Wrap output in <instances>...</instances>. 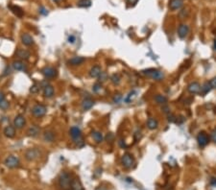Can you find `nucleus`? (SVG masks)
<instances>
[{"mask_svg":"<svg viewBox=\"0 0 216 190\" xmlns=\"http://www.w3.org/2000/svg\"><path fill=\"white\" fill-rule=\"evenodd\" d=\"M43 139L46 142H53L55 140V133L52 131H45L43 133Z\"/></svg>","mask_w":216,"mask_h":190,"instance_id":"23","label":"nucleus"},{"mask_svg":"<svg viewBox=\"0 0 216 190\" xmlns=\"http://www.w3.org/2000/svg\"><path fill=\"white\" fill-rule=\"evenodd\" d=\"M102 68L99 66H94L93 67H91V69L89 70V76L91 78H98L101 73H102Z\"/></svg>","mask_w":216,"mask_h":190,"instance_id":"19","label":"nucleus"},{"mask_svg":"<svg viewBox=\"0 0 216 190\" xmlns=\"http://www.w3.org/2000/svg\"><path fill=\"white\" fill-rule=\"evenodd\" d=\"M209 84H210V86H211L212 89H216V77H214L213 79H211L210 82H209Z\"/></svg>","mask_w":216,"mask_h":190,"instance_id":"42","label":"nucleus"},{"mask_svg":"<svg viewBox=\"0 0 216 190\" xmlns=\"http://www.w3.org/2000/svg\"><path fill=\"white\" fill-rule=\"evenodd\" d=\"M9 8L11 9V11L15 13V15L18 17H21L22 16H23V10L20 8V7H18V6H16V5H10L9 6Z\"/></svg>","mask_w":216,"mask_h":190,"instance_id":"24","label":"nucleus"},{"mask_svg":"<svg viewBox=\"0 0 216 190\" xmlns=\"http://www.w3.org/2000/svg\"><path fill=\"white\" fill-rule=\"evenodd\" d=\"M213 49L216 50V39L214 40V46H213Z\"/></svg>","mask_w":216,"mask_h":190,"instance_id":"49","label":"nucleus"},{"mask_svg":"<svg viewBox=\"0 0 216 190\" xmlns=\"http://www.w3.org/2000/svg\"><path fill=\"white\" fill-rule=\"evenodd\" d=\"M211 89H212V87H211L209 82H206L201 87V93L203 95H206V93H209V92L211 90Z\"/></svg>","mask_w":216,"mask_h":190,"instance_id":"30","label":"nucleus"},{"mask_svg":"<svg viewBox=\"0 0 216 190\" xmlns=\"http://www.w3.org/2000/svg\"><path fill=\"white\" fill-rule=\"evenodd\" d=\"M94 101L91 100L90 98H86L82 102V108L84 110H89L93 107Z\"/></svg>","mask_w":216,"mask_h":190,"instance_id":"21","label":"nucleus"},{"mask_svg":"<svg viewBox=\"0 0 216 190\" xmlns=\"http://www.w3.org/2000/svg\"><path fill=\"white\" fill-rule=\"evenodd\" d=\"M168 121H170V122L176 121V117L174 116V115H173L172 113H168Z\"/></svg>","mask_w":216,"mask_h":190,"instance_id":"43","label":"nucleus"},{"mask_svg":"<svg viewBox=\"0 0 216 190\" xmlns=\"http://www.w3.org/2000/svg\"><path fill=\"white\" fill-rule=\"evenodd\" d=\"M71 182H72L71 177L67 172L61 173V175H60V177H59V184L62 188H63V189L69 188L71 185Z\"/></svg>","mask_w":216,"mask_h":190,"instance_id":"2","label":"nucleus"},{"mask_svg":"<svg viewBox=\"0 0 216 190\" xmlns=\"http://www.w3.org/2000/svg\"><path fill=\"white\" fill-rule=\"evenodd\" d=\"M92 89H93L94 92H99L101 89H102V84H101L100 82H99V83H96V84L93 86Z\"/></svg>","mask_w":216,"mask_h":190,"instance_id":"34","label":"nucleus"},{"mask_svg":"<svg viewBox=\"0 0 216 190\" xmlns=\"http://www.w3.org/2000/svg\"><path fill=\"white\" fill-rule=\"evenodd\" d=\"M137 1H139V0H127V3L130 4L131 6H134L137 3Z\"/></svg>","mask_w":216,"mask_h":190,"instance_id":"44","label":"nucleus"},{"mask_svg":"<svg viewBox=\"0 0 216 190\" xmlns=\"http://www.w3.org/2000/svg\"><path fill=\"white\" fill-rule=\"evenodd\" d=\"M85 61H86L85 58L79 57V56H75V57L71 58L69 61H68V63H69L70 66H80V64H82Z\"/></svg>","mask_w":216,"mask_h":190,"instance_id":"20","label":"nucleus"},{"mask_svg":"<svg viewBox=\"0 0 216 190\" xmlns=\"http://www.w3.org/2000/svg\"><path fill=\"white\" fill-rule=\"evenodd\" d=\"M21 42L25 46H32L34 44V39L33 37L30 36L27 33H23L21 35Z\"/></svg>","mask_w":216,"mask_h":190,"instance_id":"14","label":"nucleus"},{"mask_svg":"<svg viewBox=\"0 0 216 190\" xmlns=\"http://www.w3.org/2000/svg\"><path fill=\"white\" fill-rule=\"evenodd\" d=\"M16 57L22 60H28L31 57V53L26 49H17L16 51Z\"/></svg>","mask_w":216,"mask_h":190,"instance_id":"17","label":"nucleus"},{"mask_svg":"<svg viewBox=\"0 0 216 190\" xmlns=\"http://www.w3.org/2000/svg\"><path fill=\"white\" fill-rule=\"evenodd\" d=\"M188 16V11L185 10V9H182V10L180 12V16L182 18H185V16Z\"/></svg>","mask_w":216,"mask_h":190,"instance_id":"37","label":"nucleus"},{"mask_svg":"<svg viewBox=\"0 0 216 190\" xmlns=\"http://www.w3.org/2000/svg\"><path fill=\"white\" fill-rule=\"evenodd\" d=\"M53 2H55V3H61L62 2V0H52Z\"/></svg>","mask_w":216,"mask_h":190,"instance_id":"48","label":"nucleus"},{"mask_svg":"<svg viewBox=\"0 0 216 190\" xmlns=\"http://www.w3.org/2000/svg\"><path fill=\"white\" fill-rule=\"evenodd\" d=\"M189 33V27L186 24H181L178 27V36L180 39H185Z\"/></svg>","mask_w":216,"mask_h":190,"instance_id":"13","label":"nucleus"},{"mask_svg":"<svg viewBox=\"0 0 216 190\" xmlns=\"http://www.w3.org/2000/svg\"><path fill=\"white\" fill-rule=\"evenodd\" d=\"M121 163H122V165L125 168L131 169V168H133L135 166L136 160L134 159V156H133L131 154H128V153H126V154H124L122 156V157H121Z\"/></svg>","mask_w":216,"mask_h":190,"instance_id":"4","label":"nucleus"},{"mask_svg":"<svg viewBox=\"0 0 216 190\" xmlns=\"http://www.w3.org/2000/svg\"><path fill=\"white\" fill-rule=\"evenodd\" d=\"M155 101L157 102L159 105H166L167 103V98L164 95L158 94L155 96Z\"/></svg>","mask_w":216,"mask_h":190,"instance_id":"28","label":"nucleus"},{"mask_svg":"<svg viewBox=\"0 0 216 190\" xmlns=\"http://www.w3.org/2000/svg\"><path fill=\"white\" fill-rule=\"evenodd\" d=\"M197 142L200 147H205L209 144V136L206 134V132H200L199 134L197 136Z\"/></svg>","mask_w":216,"mask_h":190,"instance_id":"8","label":"nucleus"},{"mask_svg":"<svg viewBox=\"0 0 216 190\" xmlns=\"http://www.w3.org/2000/svg\"><path fill=\"white\" fill-rule=\"evenodd\" d=\"M26 125V119L23 115L18 114L16 116V118L13 119V126L16 129H22Z\"/></svg>","mask_w":216,"mask_h":190,"instance_id":"11","label":"nucleus"},{"mask_svg":"<svg viewBox=\"0 0 216 190\" xmlns=\"http://www.w3.org/2000/svg\"><path fill=\"white\" fill-rule=\"evenodd\" d=\"M136 94L137 92L136 90H132L128 93V95L124 98V101H125V103H131V102L134 100L136 97Z\"/></svg>","mask_w":216,"mask_h":190,"instance_id":"29","label":"nucleus"},{"mask_svg":"<svg viewBox=\"0 0 216 190\" xmlns=\"http://www.w3.org/2000/svg\"><path fill=\"white\" fill-rule=\"evenodd\" d=\"M39 13H41L42 16H47L48 15V10H47V9H45L43 6L39 7Z\"/></svg>","mask_w":216,"mask_h":190,"instance_id":"36","label":"nucleus"},{"mask_svg":"<svg viewBox=\"0 0 216 190\" xmlns=\"http://www.w3.org/2000/svg\"><path fill=\"white\" fill-rule=\"evenodd\" d=\"M77 6L80 8H89L91 6V1L90 0H78Z\"/></svg>","mask_w":216,"mask_h":190,"instance_id":"31","label":"nucleus"},{"mask_svg":"<svg viewBox=\"0 0 216 190\" xmlns=\"http://www.w3.org/2000/svg\"><path fill=\"white\" fill-rule=\"evenodd\" d=\"M67 40H68V42H69V43H74L76 41V37L73 36V35H70L69 37H68Z\"/></svg>","mask_w":216,"mask_h":190,"instance_id":"41","label":"nucleus"},{"mask_svg":"<svg viewBox=\"0 0 216 190\" xmlns=\"http://www.w3.org/2000/svg\"><path fill=\"white\" fill-rule=\"evenodd\" d=\"M98 78H99V82L100 83L106 82L108 80V74H107V72H102V73H101V75Z\"/></svg>","mask_w":216,"mask_h":190,"instance_id":"33","label":"nucleus"},{"mask_svg":"<svg viewBox=\"0 0 216 190\" xmlns=\"http://www.w3.org/2000/svg\"><path fill=\"white\" fill-rule=\"evenodd\" d=\"M159 126V122L157 119H155L153 117H150L147 120V127L150 130H156Z\"/></svg>","mask_w":216,"mask_h":190,"instance_id":"22","label":"nucleus"},{"mask_svg":"<svg viewBox=\"0 0 216 190\" xmlns=\"http://www.w3.org/2000/svg\"><path fill=\"white\" fill-rule=\"evenodd\" d=\"M91 136H92V138L94 139V141L97 142V143H101L104 140V136H103V134H102V133H101V132L93 131Z\"/></svg>","mask_w":216,"mask_h":190,"instance_id":"27","label":"nucleus"},{"mask_svg":"<svg viewBox=\"0 0 216 190\" xmlns=\"http://www.w3.org/2000/svg\"><path fill=\"white\" fill-rule=\"evenodd\" d=\"M5 96H4V94L2 93V92H0V104L3 103L4 101H5Z\"/></svg>","mask_w":216,"mask_h":190,"instance_id":"45","label":"nucleus"},{"mask_svg":"<svg viewBox=\"0 0 216 190\" xmlns=\"http://www.w3.org/2000/svg\"><path fill=\"white\" fill-rule=\"evenodd\" d=\"M210 183L213 185V186H216V179H211Z\"/></svg>","mask_w":216,"mask_h":190,"instance_id":"47","label":"nucleus"},{"mask_svg":"<svg viewBox=\"0 0 216 190\" xmlns=\"http://www.w3.org/2000/svg\"><path fill=\"white\" fill-rule=\"evenodd\" d=\"M3 133H4V136H7L9 138H13V136H16V128H15V126H11V125H9V126H7L5 129H4Z\"/></svg>","mask_w":216,"mask_h":190,"instance_id":"18","label":"nucleus"},{"mask_svg":"<svg viewBox=\"0 0 216 190\" xmlns=\"http://www.w3.org/2000/svg\"><path fill=\"white\" fill-rule=\"evenodd\" d=\"M8 108H9V103L6 100L4 101L3 103L0 104V109H1V110H7Z\"/></svg>","mask_w":216,"mask_h":190,"instance_id":"38","label":"nucleus"},{"mask_svg":"<svg viewBox=\"0 0 216 190\" xmlns=\"http://www.w3.org/2000/svg\"><path fill=\"white\" fill-rule=\"evenodd\" d=\"M41 73L46 79H52L57 76V70L51 66H45L41 69Z\"/></svg>","mask_w":216,"mask_h":190,"instance_id":"9","label":"nucleus"},{"mask_svg":"<svg viewBox=\"0 0 216 190\" xmlns=\"http://www.w3.org/2000/svg\"><path fill=\"white\" fill-rule=\"evenodd\" d=\"M70 186H71L72 190H85L84 187H83L81 182L78 179H73L72 180Z\"/></svg>","mask_w":216,"mask_h":190,"instance_id":"26","label":"nucleus"},{"mask_svg":"<svg viewBox=\"0 0 216 190\" xmlns=\"http://www.w3.org/2000/svg\"><path fill=\"white\" fill-rule=\"evenodd\" d=\"M141 73L143 74V75H145L146 77L151 78L156 81H162L164 78V74L160 70H159V69H155V68L145 69V70H142Z\"/></svg>","mask_w":216,"mask_h":190,"instance_id":"1","label":"nucleus"},{"mask_svg":"<svg viewBox=\"0 0 216 190\" xmlns=\"http://www.w3.org/2000/svg\"><path fill=\"white\" fill-rule=\"evenodd\" d=\"M4 163L7 166L8 168H11V169H15V168H17L18 166L20 164V160L18 159L17 156H9L6 157L5 161H4Z\"/></svg>","mask_w":216,"mask_h":190,"instance_id":"5","label":"nucleus"},{"mask_svg":"<svg viewBox=\"0 0 216 190\" xmlns=\"http://www.w3.org/2000/svg\"><path fill=\"white\" fill-rule=\"evenodd\" d=\"M69 133H70V136L72 137V139L74 140L75 143H84L83 142V138H82V131H81V129L79 127H72L70 129V131H69Z\"/></svg>","mask_w":216,"mask_h":190,"instance_id":"7","label":"nucleus"},{"mask_svg":"<svg viewBox=\"0 0 216 190\" xmlns=\"http://www.w3.org/2000/svg\"><path fill=\"white\" fill-rule=\"evenodd\" d=\"M201 87L198 82H192L187 86V90L191 94H199L201 93Z\"/></svg>","mask_w":216,"mask_h":190,"instance_id":"10","label":"nucleus"},{"mask_svg":"<svg viewBox=\"0 0 216 190\" xmlns=\"http://www.w3.org/2000/svg\"><path fill=\"white\" fill-rule=\"evenodd\" d=\"M162 110H163V112H164L165 113H169V109H168V107H167V106L163 105V107H162Z\"/></svg>","mask_w":216,"mask_h":190,"instance_id":"46","label":"nucleus"},{"mask_svg":"<svg viewBox=\"0 0 216 190\" xmlns=\"http://www.w3.org/2000/svg\"><path fill=\"white\" fill-rule=\"evenodd\" d=\"M183 5L182 0H170L169 1V9L172 11L180 10Z\"/></svg>","mask_w":216,"mask_h":190,"instance_id":"15","label":"nucleus"},{"mask_svg":"<svg viewBox=\"0 0 216 190\" xmlns=\"http://www.w3.org/2000/svg\"><path fill=\"white\" fill-rule=\"evenodd\" d=\"M27 133H28L29 136H36L39 133V128L36 126V125H33L32 127H30L28 129V131H27Z\"/></svg>","mask_w":216,"mask_h":190,"instance_id":"25","label":"nucleus"},{"mask_svg":"<svg viewBox=\"0 0 216 190\" xmlns=\"http://www.w3.org/2000/svg\"><path fill=\"white\" fill-rule=\"evenodd\" d=\"M111 81L113 85H119L121 82V77L118 75V74H113V75L111 77Z\"/></svg>","mask_w":216,"mask_h":190,"instance_id":"32","label":"nucleus"},{"mask_svg":"<svg viewBox=\"0 0 216 190\" xmlns=\"http://www.w3.org/2000/svg\"><path fill=\"white\" fill-rule=\"evenodd\" d=\"M39 90V85H38V84L33 85L30 89V91L32 92V93H36Z\"/></svg>","mask_w":216,"mask_h":190,"instance_id":"35","label":"nucleus"},{"mask_svg":"<svg viewBox=\"0 0 216 190\" xmlns=\"http://www.w3.org/2000/svg\"><path fill=\"white\" fill-rule=\"evenodd\" d=\"M12 66H13V68L16 71H24V72L27 71V66L24 63L23 61H21V60L13 61Z\"/></svg>","mask_w":216,"mask_h":190,"instance_id":"12","label":"nucleus"},{"mask_svg":"<svg viewBox=\"0 0 216 190\" xmlns=\"http://www.w3.org/2000/svg\"><path fill=\"white\" fill-rule=\"evenodd\" d=\"M122 100V95H120V94H117V95H115L113 97V102L114 103H119V102H120Z\"/></svg>","mask_w":216,"mask_h":190,"instance_id":"39","label":"nucleus"},{"mask_svg":"<svg viewBox=\"0 0 216 190\" xmlns=\"http://www.w3.org/2000/svg\"><path fill=\"white\" fill-rule=\"evenodd\" d=\"M210 137H211V140H212L214 143H216V128L213 130L212 132H211V134H210Z\"/></svg>","mask_w":216,"mask_h":190,"instance_id":"40","label":"nucleus"},{"mask_svg":"<svg viewBox=\"0 0 216 190\" xmlns=\"http://www.w3.org/2000/svg\"><path fill=\"white\" fill-rule=\"evenodd\" d=\"M46 110H47V109L45 106L41 105V104H36L32 108V113H33L34 116L40 118L46 114Z\"/></svg>","mask_w":216,"mask_h":190,"instance_id":"6","label":"nucleus"},{"mask_svg":"<svg viewBox=\"0 0 216 190\" xmlns=\"http://www.w3.org/2000/svg\"><path fill=\"white\" fill-rule=\"evenodd\" d=\"M54 93H55V90H54L53 86L46 84L43 86V95H44V97H46V98H52V97L54 96Z\"/></svg>","mask_w":216,"mask_h":190,"instance_id":"16","label":"nucleus"},{"mask_svg":"<svg viewBox=\"0 0 216 190\" xmlns=\"http://www.w3.org/2000/svg\"><path fill=\"white\" fill-rule=\"evenodd\" d=\"M40 156H41V153L38 148H29V149H27L24 153L25 159L28 161H34L36 159H38L40 157Z\"/></svg>","mask_w":216,"mask_h":190,"instance_id":"3","label":"nucleus"}]
</instances>
